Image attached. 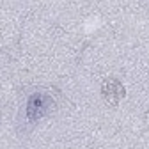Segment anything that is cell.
<instances>
[{
    "label": "cell",
    "instance_id": "1",
    "mask_svg": "<svg viewBox=\"0 0 149 149\" xmlns=\"http://www.w3.org/2000/svg\"><path fill=\"white\" fill-rule=\"evenodd\" d=\"M52 108H53V100L48 94L36 92L29 98V103H27V119L30 123H36L41 117H45Z\"/></svg>",
    "mask_w": 149,
    "mask_h": 149
},
{
    "label": "cell",
    "instance_id": "2",
    "mask_svg": "<svg viewBox=\"0 0 149 149\" xmlns=\"http://www.w3.org/2000/svg\"><path fill=\"white\" fill-rule=\"evenodd\" d=\"M103 96L110 105H117V101L124 96V87L119 80L116 78H108L103 84Z\"/></svg>",
    "mask_w": 149,
    "mask_h": 149
}]
</instances>
